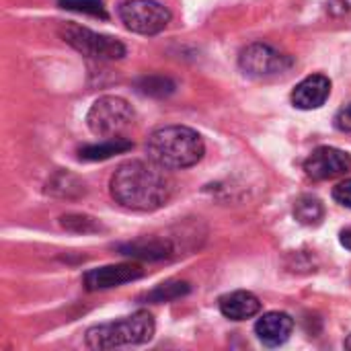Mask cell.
Wrapping results in <instances>:
<instances>
[{"label":"cell","mask_w":351,"mask_h":351,"mask_svg":"<svg viewBox=\"0 0 351 351\" xmlns=\"http://www.w3.org/2000/svg\"><path fill=\"white\" fill-rule=\"evenodd\" d=\"M169 169L154 160H128L117 167L109 181L111 197L134 212H154L169 204L175 183Z\"/></svg>","instance_id":"cell-1"},{"label":"cell","mask_w":351,"mask_h":351,"mask_svg":"<svg viewBox=\"0 0 351 351\" xmlns=\"http://www.w3.org/2000/svg\"><path fill=\"white\" fill-rule=\"evenodd\" d=\"M146 152L150 160L165 169H189L206 154L202 136L187 125H165L148 136Z\"/></svg>","instance_id":"cell-2"},{"label":"cell","mask_w":351,"mask_h":351,"mask_svg":"<svg viewBox=\"0 0 351 351\" xmlns=\"http://www.w3.org/2000/svg\"><path fill=\"white\" fill-rule=\"evenodd\" d=\"M156 325L150 313L138 311L125 319L90 327L84 335V343L90 350H115L123 346H142L154 337Z\"/></svg>","instance_id":"cell-3"},{"label":"cell","mask_w":351,"mask_h":351,"mask_svg":"<svg viewBox=\"0 0 351 351\" xmlns=\"http://www.w3.org/2000/svg\"><path fill=\"white\" fill-rule=\"evenodd\" d=\"M134 123V107L125 99L113 95L97 99L86 113V125L99 138H123Z\"/></svg>","instance_id":"cell-4"},{"label":"cell","mask_w":351,"mask_h":351,"mask_svg":"<svg viewBox=\"0 0 351 351\" xmlns=\"http://www.w3.org/2000/svg\"><path fill=\"white\" fill-rule=\"evenodd\" d=\"M117 12L121 23L140 35H156L171 23V10L156 0H123Z\"/></svg>","instance_id":"cell-5"},{"label":"cell","mask_w":351,"mask_h":351,"mask_svg":"<svg viewBox=\"0 0 351 351\" xmlns=\"http://www.w3.org/2000/svg\"><path fill=\"white\" fill-rule=\"evenodd\" d=\"M60 37L72 45L76 51L97 60H121L125 56V45L115 37L95 33L80 25H64L60 29Z\"/></svg>","instance_id":"cell-6"},{"label":"cell","mask_w":351,"mask_h":351,"mask_svg":"<svg viewBox=\"0 0 351 351\" xmlns=\"http://www.w3.org/2000/svg\"><path fill=\"white\" fill-rule=\"evenodd\" d=\"M239 66L247 76L261 80V78H271V76L288 72L292 66V60L288 56L280 53L276 47L257 41V43L247 45L241 51Z\"/></svg>","instance_id":"cell-7"},{"label":"cell","mask_w":351,"mask_h":351,"mask_svg":"<svg viewBox=\"0 0 351 351\" xmlns=\"http://www.w3.org/2000/svg\"><path fill=\"white\" fill-rule=\"evenodd\" d=\"M304 171L315 181L335 179V177H341V175L350 173L351 156L346 150H339V148H333V146H319L306 158Z\"/></svg>","instance_id":"cell-8"},{"label":"cell","mask_w":351,"mask_h":351,"mask_svg":"<svg viewBox=\"0 0 351 351\" xmlns=\"http://www.w3.org/2000/svg\"><path fill=\"white\" fill-rule=\"evenodd\" d=\"M144 276V269L136 263H117V265H105L97 267L84 274V286L88 292L97 290H109L117 288L130 282H136Z\"/></svg>","instance_id":"cell-9"},{"label":"cell","mask_w":351,"mask_h":351,"mask_svg":"<svg viewBox=\"0 0 351 351\" xmlns=\"http://www.w3.org/2000/svg\"><path fill=\"white\" fill-rule=\"evenodd\" d=\"M329 95H331V80L323 74H311L304 80H300L292 90V103L302 111H313L323 107Z\"/></svg>","instance_id":"cell-10"},{"label":"cell","mask_w":351,"mask_h":351,"mask_svg":"<svg viewBox=\"0 0 351 351\" xmlns=\"http://www.w3.org/2000/svg\"><path fill=\"white\" fill-rule=\"evenodd\" d=\"M292 331H294V319L280 311L263 315L255 325V333H257L259 341L267 348L284 346L290 339Z\"/></svg>","instance_id":"cell-11"},{"label":"cell","mask_w":351,"mask_h":351,"mask_svg":"<svg viewBox=\"0 0 351 351\" xmlns=\"http://www.w3.org/2000/svg\"><path fill=\"white\" fill-rule=\"evenodd\" d=\"M220 313L230 321H247L261 313V302L255 294L247 290H237L230 294H224L218 302Z\"/></svg>","instance_id":"cell-12"},{"label":"cell","mask_w":351,"mask_h":351,"mask_svg":"<svg viewBox=\"0 0 351 351\" xmlns=\"http://www.w3.org/2000/svg\"><path fill=\"white\" fill-rule=\"evenodd\" d=\"M117 251L125 257L134 259H148V261H160L173 255V245L171 241H160V239H138L134 243H123L117 247Z\"/></svg>","instance_id":"cell-13"},{"label":"cell","mask_w":351,"mask_h":351,"mask_svg":"<svg viewBox=\"0 0 351 351\" xmlns=\"http://www.w3.org/2000/svg\"><path fill=\"white\" fill-rule=\"evenodd\" d=\"M132 142L125 138H107L99 144H90V146H82L78 150V156L82 160H107L113 154H121L132 150Z\"/></svg>","instance_id":"cell-14"},{"label":"cell","mask_w":351,"mask_h":351,"mask_svg":"<svg viewBox=\"0 0 351 351\" xmlns=\"http://www.w3.org/2000/svg\"><path fill=\"white\" fill-rule=\"evenodd\" d=\"M294 218L304 226H317L325 218V208L319 197L300 195L294 202Z\"/></svg>","instance_id":"cell-15"},{"label":"cell","mask_w":351,"mask_h":351,"mask_svg":"<svg viewBox=\"0 0 351 351\" xmlns=\"http://www.w3.org/2000/svg\"><path fill=\"white\" fill-rule=\"evenodd\" d=\"M136 88L138 93L148 97H169L171 93H175V82L167 76L152 74V76H142L136 82Z\"/></svg>","instance_id":"cell-16"},{"label":"cell","mask_w":351,"mask_h":351,"mask_svg":"<svg viewBox=\"0 0 351 351\" xmlns=\"http://www.w3.org/2000/svg\"><path fill=\"white\" fill-rule=\"evenodd\" d=\"M189 294V284L187 282H167V284H160L156 286L148 296L146 300L150 302H171V300H177L181 296Z\"/></svg>","instance_id":"cell-17"},{"label":"cell","mask_w":351,"mask_h":351,"mask_svg":"<svg viewBox=\"0 0 351 351\" xmlns=\"http://www.w3.org/2000/svg\"><path fill=\"white\" fill-rule=\"evenodd\" d=\"M60 224H62V228H66L70 232H82V234H90V232L103 230V226L95 218L84 216V214H68V216H62L60 218Z\"/></svg>","instance_id":"cell-18"},{"label":"cell","mask_w":351,"mask_h":351,"mask_svg":"<svg viewBox=\"0 0 351 351\" xmlns=\"http://www.w3.org/2000/svg\"><path fill=\"white\" fill-rule=\"evenodd\" d=\"M58 4L66 10H74V12H82L88 16H97V19H107V10L103 6L101 0H58Z\"/></svg>","instance_id":"cell-19"},{"label":"cell","mask_w":351,"mask_h":351,"mask_svg":"<svg viewBox=\"0 0 351 351\" xmlns=\"http://www.w3.org/2000/svg\"><path fill=\"white\" fill-rule=\"evenodd\" d=\"M333 197H335L337 204H341V206H346V208L351 210V179H346L339 185H335Z\"/></svg>","instance_id":"cell-20"},{"label":"cell","mask_w":351,"mask_h":351,"mask_svg":"<svg viewBox=\"0 0 351 351\" xmlns=\"http://www.w3.org/2000/svg\"><path fill=\"white\" fill-rule=\"evenodd\" d=\"M335 128L339 132H351V103L337 111V115H335Z\"/></svg>","instance_id":"cell-21"},{"label":"cell","mask_w":351,"mask_h":351,"mask_svg":"<svg viewBox=\"0 0 351 351\" xmlns=\"http://www.w3.org/2000/svg\"><path fill=\"white\" fill-rule=\"evenodd\" d=\"M339 241H341V245L351 251V226L350 228H346V230H341V234H339Z\"/></svg>","instance_id":"cell-22"},{"label":"cell","mask_w":351,"mask_h":351,"mask_svg":"<svg viewBox=\"0 0 351 351\" xmlns=\"http://www.w3.org/2000/svg\"><path fill=\"white\" fill-rule=\"evenodd\" d=\"M346 350H351V335L346 339Z\"/></svg>","instance_id":"cell-23"}]
</instances>
